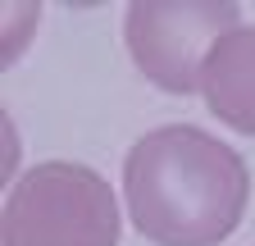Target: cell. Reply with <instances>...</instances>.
Returning <instances> with one entry per match:
<instances>
[{
    "label": "cell",
    "instance_id": "obj_3",
    "mask_svg": "<svg viewBox=\"0 0 255 246\" xmlns=\"http://www.w3.org/2000/svg\"><path fill=\"white\" fill-rule=\"evenodd\" d=\"M242 9L233 0H137L123 14V41L137 69L169 96L201 91L210 50L233 32Z\"/></svg>",
    "mask_w": 255,
    "mask_h": 246
},
{
    "label": "cell",
    "instance_id": "obj_2",
    "mask_svg": "<svg viewBox=\"0 0 255 246\" xmlns=\"http://www.w3.org/2000/svg\"><path fill=\"white\" fill-rule=\"evenodd\" d=\"M0 246H119L114 187L69 160L27 169L5 196Z\"/></svg>",
    "mask_w": 255,
    "mask_h": 246
},
{
    "label": "cell",
    "instance_id": "obj_1",
    "mask_svg": "<svg viewBox=\"0 0 255 246\" xmlns=\"http://www.w3.org/2000/svg\"><path fill=\"white\" fill-rule=\"evenodd\" d=\"M123 201L155 246H219L246 214L251 173L223 137L196 123H164L128 150Z\"/></svg>",
    "mask_w": 255,
    "mask_h": 246
},
{
    "label": "cell",
    "instance_id": "obj_4",
    "mask_svg": "<svg viewBox=\"0 0 255 246\" xmlns=\"http://www.w3.org/2000/svg\"><path fill=\"white\" fill-rule=\"evenodd\" d=\"M201 96L219 123L255 137V23H242L223 37L201 73Z\"/></svg>",
    "mask_w": 255,
    "mask_h": 246
}]
</instances>
